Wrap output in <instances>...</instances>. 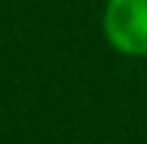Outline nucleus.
Listing matches in <instances>:
<instances>
[{
	"label": "nucleus",
	"instance_id": "1",
	"mask_svg": "<svg viewBox=\"0 0 147 144\" xmlns=\"http://www.w3.org/2000/svg\"><path fill=\"white\" fill-rule=\"evenodd\" d=\"M102 33L123 57H147V0H105Z\"/></svg>",
	"mask_w": 147,
	"mask_h": 144
}]
</instances>
